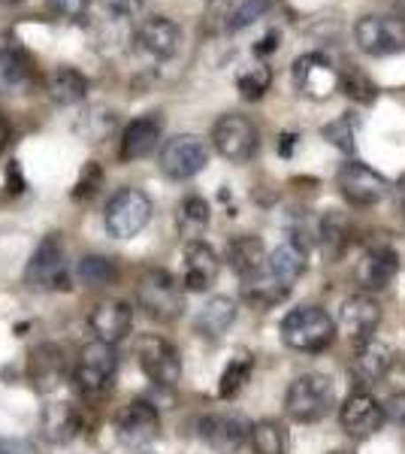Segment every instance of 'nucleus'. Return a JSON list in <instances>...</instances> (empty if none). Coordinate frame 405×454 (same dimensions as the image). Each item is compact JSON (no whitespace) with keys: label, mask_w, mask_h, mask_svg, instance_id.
Instances as JSON below:
<instances>
[{"label":"nucleus","mask_w":405,"mask_h":454,"mask_svg":"<svg viewBox=\"0 0 405 454\" xmlns=\"http://www.w3.org/2000/svg\"><path fill=\"white\" fill-rule=\"evenodd\" d=\"M136 40H139V46H143V52H149L152 58H158V61H167V58H173L175 52H179L182 31L173 19L152 16L139 25Z\"/></svg>","instance_id":"obj_23"},{"label":"nucleus","mask_w":405,"mask_h":454,"mask_svg":"<svg viewBox=\"0 0 405 454\" xmlns=\"http://www.w3.org/2000/svg\"><path fill=\"white\" fill-rule=\"evenodd\" d=\"M152 222V200L139 188H121L113 194V200L106 203L103 212V224L106 233L115 239H130Z\"/></svg>","instance_id":"obj_5"},{"label":"nucleus","mask_w":405,"mask_h":454,"mask_svg":"<svg viewBox=\"0 0 405 454\" xmlns=\"http://www.w3.org/2000/svg\"><path fill=\"white\" fill-rule=\"evenodd\" d=\"M160 434L158 409L149 400H134L115 415V436L128 449H145Z\"/></svg>","instance_id":"obj_14"},{"label":"nucleus","mask_w":405,"mask_h":454,"mask_svg":"<svg viewBox=\"0 0 405 454\" xmlns=\"http://www.w3.org/2000/svg\"><path fill=\"white\" fill-rule=\"evenodd\" d=\"M393 203H396V212L405 218V176L396 182V188H393Z\"/></svg>","instance_id":"obj_46"},{"label":"nucleus","mask_w":405,"mask_h":454,"mask_svg":"<svg viewBox=\"0 0 405 454\" xmlns=\"http://www.w3.org/2000/svg\"><path fill=\"white\" fill-rule=\"evenodd\" d=\"M254 370V357L248 351H237V355L227 361L224 372H221V382H218V397L221 400H233L237 394L245 387V382L252 379Z\"/></svg>","instance_id":"obj_31"},{"label":"nucleus","mask_w":405,"mask_h":454,"mask_svg":"<svg viewBox=\"0 0 405 454\" xmlns=\"http://www.w3.org/2000/svg\"><path fill=\"white\" fill-rule=\"evenodd\" d=\"M106 6V12H113L115 19H134L143 12V0H100Z\"/></svg>","instance_id":"obj_40"},{"label":"nucleus","mask_w":405,"mask_h":454,"mask_svg":"<svg viewBox=\"0 0 405 454\" xmlns=\"http://www.w3.org/2000/svg\"><path fill=\"white\" fill-rule=\"evenodd\" d=\"M224 258L239 279H252V276H257L263 270V263H267V246H263V239L254 237V233H239V237H233L230 243H227Z\"/></svg>","instance_id":"obj_24"},{"label":"nucleus","mask_w":405,"mask_h":454,"mask_svg":"<svg viewBox=\"0 0 405 454\" xmlns=\"http://www.w3.org/2000/svg\"><path fill=\"white\" fill-rule=\"evenodd\" d=\"M0 4H21V0H0Z\"/></svg>","instance_id":"obj_50"},{"label":"nucleus","mask_w":405,"mask_h":454,"mask_svg":"<svg viewBox=\"0 0 405 454\" xmlns=\"http://www.w3.org/2000/svg\"><path fill=\"white\" fill-rule=\"evenodd\" d=\"M385 406V419L400 424V427H405V391L393 394V397H387V403H381Z\"/></svg>","instance_id":"obj_42"},{"label":"nucleus","mask_w":405,"mask_h":454,"mask_svg":"<svg viewBox=\"0 0 405 454\" xmlns=\"http://www.w3.org/2000/svg\"><path fill=\"white\" fill-rule=\"evenodd\" d=\"M136 361L143 367L145 376L160 387H173L182 379V357L179 348L173 346L164 336L145 333L136 342Z\"/></svg>","instance_id":"obj_11"},{"label":"nucleus","mask_w":405,"mask_h":454,"mask_svg":"<svg viewBox=\"0 0 405 454\" xmlns=\"http://www.w3.org/2000/svg\"><path fill=\"white\" fill-rule=\"evenodd\" d=\"M233 321H237V300L218 294L203 303V309L197 312V318H194V327L206 340H218L221 333H227V327H230Z\"/></svg>","instance_id":"obj_26"},{"label":"nucleus","mask_w":405,"mask_h":454,"mask_svg":"<svg viewBox=\"0 0 405 454\" xmlns=\"http://www.w3.org/2000/svg\"><path fill=\"white\" fill-rule=\"evenodd\" d=\"M354 130H357V121L348 119V115H342V119L330 121L327 128L321 130V137H323V140L333 143L336 149L351 152V149H354Z\"/></svg>","instance_id":"obj_37"},{"label":"nucleus","mask_w":405,"mask_h":454,"mask_svg":"<svg viewBox=\"0 0 405 454\" xmlns=\"http://www.w3.org/2000/svg\"><path fill=\"white\" fill-rule=\"evenodd\" d=\"M378 325H381V303L372 294H366V291L345 297L342 306H339L336 331L348 333L354 342L370 340L378 331Z\"/></svg>","instance_id":"obj_16"},{"label":"nucleus","mask_w":405,"mask_h":454,"mask_svg":"<svg viewBox=\"0 0 405 454\" xmlns=\"http://www.w3.org/2000/svg\"><path fill=\"white\" fill-rule=\"evenodd\" d=\"M336 333V321L323 309H318V306L291 309L282 321V342L293 351H306V355L330 348Z\"/></svg>","instance_id":"obj_2"},{"label":"nucleus","mask_w":405,"mask_h":454,"mask_svg":"<svg viewBox=\"0 0 405 454\" xmlns=\"http://www.w3.org/2000/svg\"><path fill=\"white\" fill-rule=\"evenodd\" d=\"M6 179H10V192H12V194H21V192H25V179H21L16 160H12L10 170H6Z\"/></svg>","instance_id":"obj_45"},{"label":"nucleus","mask_w":405,"mask_h":454,"mask_svg":"<svg viewBox=\"0 0 405 454\" xmlns=\"http://www.w3.org/2000/svg\"><path fill=\"white\" fill-rule=\"evenodd\" d=\"M400 273V254L390 246H372L360 254L357 267H354V279L366 294H375V291H385L390 282Z\"/></svg>","instance_id":"obj_17"},{"label":"nucleus","mask_w":405,"mask_h":454,"mask_svg":"<svg viewBox=\"0 0 405 454\" xmlns=\"http://www.w3.org/2000/svg\"><path fill=\"white\" fill-rule=\"evenodd\" d=\"M49 10L64 19H79L88 10V0H46Z\"/></svg>","instance_id":"obj_41"},{"label":"nucleus","mask_w":405,"mask_h":454,"mask_svg":"<svg viewBox=\"0 0 405 454\" xmlns=\"http://www.w3.org/2000/svg\"><path fill=\"white\" fill-rule=\"evenodd\" d=\"M115 370H119L115 346H106V342L94 340L79 351L73 379H76V385L82 394H103V391H109V385H113Z\"/></svg>","instance_id":"obj_8"},{"label":"nucleus","mask_w":405,"mask_h":454,"mask_svg":"<svg viewBox=\"0 0 405 454\" xmlns=\"http://www.w3.org/2000/svg\"><path fill=\"white\" fill-rule=\"evenodd\" d=\"M82 430V419H79V409L70 403H51L43 409V434L51 442H70L73 436Z\"/></svg>","instance_id":"obj_29"},{"label":"nucleus","mask_w":405,"mask_h":454,"mask_svg":"<svg viewBox=\"0 0 405 454\" xmlns=\"http://www.w3.org/2000/svg\"><path fill=\"white\" fill-rule=\"evenodd\" d=\"M212 145L224 160L233 164H245L257 155V145H261V134H257V124L245 115H221L212 124Z\"/></svg>","instance_id":"obj_6"},{"label":"nucleus","mask_w":405,"mask_h":454,"mask_svg":"<svg viewBox=\"0 0 405 454\" xmlns=\"http://www.w3.org/2000/svg\"><path fill=\"white\" fill-rule=\"evenodd\" d=\"M197 430L203 442L218 454H237L248 439V424L237 415H203Z\"/></svg>","instance_id":"obj_20"},{"label":"nucleus","mask_w":405,"mask_h":454,"mask_svg":"<svg viewBox=\"0 0 405 454\" xmlns=\"http://www.w3.org/2000/svg\"><path fill=\"white\" fill-rule=\"evenodd\" d=\"M306 273V246L300 239H284L272 254H267L263 270L245 279V300L254 306H276L291 294L293 282Z\"/></svg>","instance_id":"obj_1"},{"label":"nucleus","mask_w":405,"mask_h":454,"mask_svg":"<svg viewBox=\"0 0 405 454\" xmlns=\"http://www.w3.org/2000/svg\"><path fill=\"white\" fill-rule=\"evenodd\" d=\"M76 276L85 288H109V285L119 279V267L109 258H103V254H88V258L79 261Z\"/></svg>","instance_id":"obj_33"},{"label":"nucleus","mask_w":405,"mask_h":454,"mask_svg":"<svg viewBox=\"0 0 405 454\" xmlns=\"http://www.w3.org/2000/svg\"><path fill=\"white\" fill-rule=\"evenodd\" d=\"M339 85H342L345 94H348L351 100H357V104H372L375 94H378L372 79L360 67H354V64H348V70L339 73Z\"/></svg>","instance_id":"obj_35"},{"label":"nucleus","mask_w":405,"mask_h":454,"mask_svg":"<svg viewBox=\"0 0 405 454\" xmlns=\"http://www.w3.org/2000/svg\"><path fill=\"white\" fill-rule=\"evenodd\" d=\"M354 43L372 58L400 55L405 52V21L396 16H363L354 25Z\"/></svg>","instance_id":"obj_9"},{"label":"nucleus","mask_w":405,"mask_h":454,"mask_svg":"<svg viewBox=\"0 0 405 454\" xmlns=\"http://www.w3.org/2000/svg\"><path fill=\"white\" fill-rule=\"evenodd\" d=\"M291 76H293V88L308 100H327L333 98V91H339V70L321 52L300 55L291 67Z\"/></svg>","instance_id":"obj_13"},{"label":"nucleus","mask_w":405,"mask_h":454,"mask_svg":"<svg viewBox=\"0 0 405 454\" xmlns=\"http://www.w3.org/2000/svg\"><path fill=\"white\" fill-rule=\"evenodd\" d=\"M393 364H396V351L387 342L370 336V340L354 342V355H351L348 370L360 385H370V382H381Z\"/></svg>","instance_id":"obj_18"},{"label":"nucleus","mask_w":405,"mask_h":454,"mask_svg":"<svg viewBox=\"0 0 405 454\" xmlns=\"http://www.w3.org/2000/svg\"><path fill=\"white\" fill-rule=\"evenodd\" d=\"M175 227H179V233L188 243L191 239H200V233L209 227V203L197 194L185 197L179 203V212H175Z\"/></svg>","instance_id":"obj_30"},{"label":"nucleus","mask_w":405,"mask_h":454,"mask_svg":"<svg viewBox=\"0 0 405 454\" xmlns=\"http://www.w3.org/2000/svg\"><path fill=\"white\" fill-rule=\"evenodd\" d=\"M278 40H282V34H278V31H269L267 36H261V43L254 46V55H257V58L272 55V52L278 49Z\"/></svg>","instance_id":"obj_43"},{"label":"nucleus","mask_w":405,"mask_h":454,"mask_svg":"<svg viewBox=\"0 0 405 454\" xmlns=\"http://www.w3.org/2000/svg\"><path fill=\"white\" fill-rule=\"evenodd\" d=\"M393 6H396V19L405 21V0H393Z\"/></svg>","instance_id":"obj_49"},{"label":"nucleus","mask_w":405,"mask_h":454,"mask_svg":"<svg viewBox=\"0 0 405 454\" xmlns=\"http://www.w3.org/2000/svg\"><path fill=\"white\" fill-rule=\"evenodd\" d=\"M254 454H287V430L278 421L263 419L248 427Z\"/></svg>","instance_id":"obj_32"},{"label":"nucleus","mask_w":405,"mask_h":454,"mask_svg":"<svg viewBox=\"0 0 405 454\" xmlns=\"http://www.w3.org/2000/svg\"><path fill=\"white\" fill-rule=\"evenodd\" d=\"M64 372H67L64 355H61V348L51 346V342L36 346L31 351V357H27V379H31L40 391H51V387H58V382L64 379Z\"/></svg>","instance_id":"obj_25"},{"label":"nucleus","mask_w":405,"mask_h":454,"mask_svg":"<svg viewBox=\"0 0 405 454\" xmlns=\"http://www.w3.org/2000/svg\"><path fill=\"white\" fill-rule=\"evenodd\" d=\"M100 179H103L100 164H97V160H88V164L82 167V173H79L76 188H73V200H88V197L100 188Z\"/></svg>","instance_id":"obj_39"},{"label":"nucleus","mask_w":405,"mask_h":454,"mask_svg":"<svg viewBox=\"0 0 405 454\" xmlns=\"http://www.w3.org/2000/svg\"><path fill=\"white\" fill-rule=\"evenodd\" d=\"M160 143V119L158 115H139V119L128 121V128L121 130V145L119 158L124 164L149 158Z\"/></svg>","instance_id":"obj_21"},{"label":"nucleus","mask_w":405,"mask_h":454,"mask_svg":"<svg viewBox=\"0 0 405 454\" xmlns=\"http://www.w3.org/2000/svg\"><path fill=\"white\" fill-rule=\"evenodd\" d=\"M88 325L94 331V340L106 342V346H119L134 327V309L124 300H100L91 309Z\"/></svg>","instance_id":"obj_19"},{"label":"nucleus","mask_w":405,"mask_h":454,"mask_svg":"<svg viewBox=\"0 0 405 454\" xmlns=\"http://www.w3.org/2000/svg\"><path fill=\"white\" fill-rule=\"evenodd\" d=\"M282 140H284V143H282V155H291V143L297 140V137H293V134H284Z\"/></svg>","instance_id":"obj_48"},{"label":"nucleus","mask_w":405,"mask_h":454,"mask_svg":"<svg viewBox=\"0 0 405 454\" xmlns=\"http://www.w3.org/2000/svg\"><path fill=\"white\" fill-rule=\"evenodd\" d=\"M136 300L154 321H175L185 312V294H182L179 282L173 279V273H167L160 267L145 270L139 276Z\"/></svg>","instance_id":"obj_4"},{"label":"nucleus","mask_w":405,"mask_h":454,"mask_svg":"<svg viewBox=\"0 0 405 454\" xmlns=\"http://www.w3.org/2000/svg\"><path fill=\"white\" fill-rule=\"evenodd\" d=\"M25 279L36 291H67L70 288V270L64 261V246L58 237H46L36 252L31 254L25 267Z\"/></svg>","instance_id":"obj_10"},{"label":"nucleus","mask_w":405,"mask_h":454,"mask_svg":"<svg viewBox=\"0 0 405 454\" xmlns=\"http://www.w3.org/2000/svg\"><path fill=\"white\" fill-rule=\"evenodd\" d=\"M385 406L366 391L351 394L339 409V424L351 439H370L385 427Z\"/></svg>","instance_id":"obj_15"},{"label":"nucleus","mask_w":405,"mask_h":454,"mask_svg":"<svg viewBox=\"0 0 405 454\" xmlns=\"http://www.w3.org/2000/svg\"><path fill=\"white\" fill-rule=\"evenodd\" d=\"M330 454H345V451H330Z\"/></svg>","instance_id":"obj_51"},{"label":"nucleus","mask_w":405,"mask_h":454,"mask_svg":"<svg viewBox=\"0 0 405 454\" xmlns=\"http://www.w3.org/2000/svg\"><path fill=\"white\" fill-rule=\"evenodd\" d=\"M0 454H36V449L21 439H6V442H0Z\"/></svg>","instance_id":"obj_44"},{"label":"nucleus","mask_w":405,"mask_h":454,"mask_svg":"<svg viewBox=\"0 0 405 454\" xmlns=\"http://www.w3.org/2000/svg\"><path fill=\"white\" fill-rule=\"evenodd\" d=\"M269 10H272V0H239L230 10V16H227V25H224L227 34H237L242 27L254 25V21H261Z\"/></svg>","instance_id":"obj_34"},{"label":"nucleus","mask_w":405,"mask_h":454,"mask_svg":"<svg viewBox=\"0 0 405 454\" xmlns=\"http://www.w3.org/2000/svg\"><path fill=\"white\" fill-rule=\"evenodd\" d=\"M143 454H152V451H143Z\"/></svg>","instance_id":"obj_52"},{"label":"nucleus","mask_w":405,"mask_h":454,"mask_svg":"<svg viewBox=\"0 0 405 454\" xmlns=\"http://www.w3.org/2000/svg\"><path fill=\"white\" fill-rule=\"evenodd\" d=\"M6 145H10V124H6V119L0 115V155H4Z\"/></svg>","instance_id":"obj_47"},{"label":"nucleus","mask_w":405,"mask_h":454,"mask_svg":"<svg viewBox=\"0 0 405 454\" xmlns=\"http://www.w3.org/2000/svg\"><path fill=\"white\" fill-rule=\"evenodd\" d=\"M46 94L58 106H76L88 98V79L73 67H58L49 73Z\"/></svg>","instance_id":"obj_27"},{"label":"nucleus","mask_w":405,"mask_h":454,"mask_svg":"<svg viewBox=\"0 0 405 454\" xmlns=\"http://www.w3.org/2000/svg\"><path fill=\"white\" fill-rule=\"evenodd\" d=\"M34 82V67L19 49H0V91L25 94Z\"/></svg>","instance_id":"obj_28"},{"label":"nucleus","mask_w":405,"mask_h":454,"mask_svg":"<svg viewBox=\"0 0 405 454\" xmlns=\"http://www.w3.org/2000/svg\"><path fill=\"white\" fill-rule=\"evenodd\" d=\"M158 160H160L164 176H169V179H175V182H185L206 170V164H209V149H206V143L200 137L179 134L164 143Z\"/></svg>","instance_id":"obj_12"},{"label":"nucleus","mask_w":405,"mask_h":454,"mask_svg":"<svg viewBox=\"0 0 405 454\" xmlns=\"http://www.w3.org/2000/svg\"><path fill=\"white\" fill-rule=\"evenodd\" d=\"M88 124H94V130L88 134V143H100L103 137L113 134L115 128V115L109 113V109H88V113L82 115V121H79V128H88Z\"/></svg>","instance_id":"obj_38"},{"label":"nucleus","mask_w":405,"mask_h":454,"mask_svg":"<svg viewBox=\"0 0 405 454\" xmlns=\"http://www.w3.org/2000/svg\"><path fill=\"white\" fill-rule=\"evenodd\" d=\"M221 261L215 254V248L203 239H191L185 243V288L188 291H209L218 279Z\"/></svg>","instance_id":"obj_22"},{"label":"nucleus","mask_w":405,"mask_h":454,"mask_svg":"<svg viewBox=\"0 0 405 454\" xmlns=\"http://www.w3.org/2000/svg\"><path fill=\"white\" fill-rule=\"evenodd\" d=\"M336 188L351 207H375L390 194V182L363 160H345L336 173Z\"/></svg>","instance_id":"obj_7"},{"label":"nucleus","mask_w":405,"mask_h":454,"mask_svg":"<svg viewBox=\"0 0 405 454\" xmlns=\"http://www.w3.org/2000/svg\"><path fill=\"white\" fill-rule=\"evenodd\" d=\"M336 403V385L323 372H303L287 387L284 409L293 421L300 424H315L333 409Z\"/></svg>","instance_id":"obj_3"},{"label":"nucleus","mask_w":405,"mask_h":454,"mask_svg":"<svg viewBox=\"0 0 405 454\" xmlns=\"http://www.w3.org/2000/svg\"><path fill=\"white\" fill-rule=\"evenodd\" d=\"M272 85V70L267 64H254V67H245L237 76V88L245 100H261L263 94L269 91Z\"/></svg>","instance_id":"obj_36"}]
</instances>
